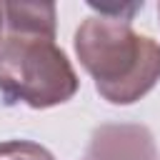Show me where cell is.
<instances>
[{"label":"cell","mask_w":160,"mask_h":160,"mask_svg":"<svg viewBox=\"0 0 160 160\" xmlns=\"http://www.w3.org/2000/svg\"><path fill=\"white\" fill-rule=\"evenodd\" d=\"M75 55L95 90L112 105H132L160 80V45L130 20L92 15L75 30Z\"/></svg>","instance_id":"1"},{"label":"cell","mask_w":160,"mask_h":160,"mask_svg":"<svg viewBox=\"0 0 160 160\" xmlns=\"http://www.w3.org/2000/svg\"><path fill=\"white\" fill-rule=\"evenodd\" d=\"M78 88V72L55 38L5 32L0 40V95L8 105L22 102L32 110H45L68 102Z\"/></svg>","instance_id":"2"},{"label":"cell","mask_w":160,"mask_h":160,"mask_svg":"<svg viewBox=\"0 0 160 160\" xmlns=\"http://www.w3.org/2000/svg\"><path fill=\"white\" fill-rule=\"evenodd\" d=\"M85 160H158V148L140 122H102L90 135Z\"/></svg>","instance_id":"3"},{"label":"cell","mask_w":160,"mask_h":160,"mask_svg":"<svg viewBox=\"0 0 160 160\" xmlns=\"http://www.w3.org/2000/svg\"><path fill=\"white\" fill-rule=\"evenodd\" d=\"M5 28L12 32H40L55 38L52 2H2Z\"/></svg>","instance_id":"4"},{"label":"cell","mask_w":160,"mask_h":160,"mask_svg":"<svg viewBox=\"0 0 160 160\" xmlns=\"http://www.w3.org/2000/svg\"><path fill=\"white\" fill-rule=\"evenodd\" d=\"M0 160H55L50 150L30 140H5L0 142Z\"/></svg>","instance_id":"5"},{"label":"cell","mask_w":160,"mask_h":160,"mask_svg":"<svg viewBox=\"0 0 160 160\" xmlns=\"http://www.w3.org/2000/svg\"><path fill=\"white\" fill-rule=\"evenodd\" d=\"M2 28H5V10H2V2H0V40H2Z\"/></svg>","instance_id":"6"},{"label":"cell","mask_w":160,"mask_h":160,"mask_svg":"<svg viewBox=\"0 0 160 160\" xmlns=\"http://www.w3.org/2000/svg\"><path fill=\"white\" fill-rule=\"evenodd\" d=\"M158 15H160V5H158Z\"/></svg>","instance_id":"7"}]
</instances>
